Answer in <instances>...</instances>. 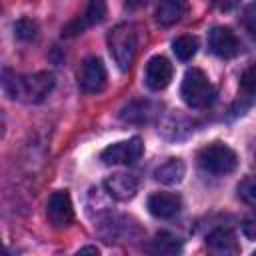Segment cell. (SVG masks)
<instances>
[{"mask_svg": "<svg viewBox=\"0 0 256 256\" xmlns=\"http://www.w3.org/2000/svg\"><path fill=\"white\" fill-rule=\"evenodd\" d=\"M4 90L10 98H22L26 102H42L54 88V76L50 72H36L28 76H16L4 72Z\"/></svg>", "mask_w": 256, "mask_h": 256, "instance_id": "cell-1", "label": "cell"}, {"mask_svg": "<svg viewBox=\"0 0 256 256\" xmlns=\"http://www.w3.org/2000/svg\"><path fill=\"white\" fill-rule=\"evenodd\" d=\"M180 96L190 108H208L214 102L216 90L200 68H190L184 74Z\"/></svg>", "mask_w": 256, "mask_h": 256, "instance_id": "cell-2", "label": "cell"}, {"mask_svg": "<svg viewBox=\"0 0 256 256\" xmlns=\"http://www.w3.org/2000/svg\"><path fill=\"white\" fill-rule=\"evenodd\" d=\"M136 48H138V38H136V28L132 24H118L110 30L108 50L122 72H126L132 66Z\"/></svg>", "mask_w": 256, "mask_h": 256, "instance_id": "cell-3", "label": "cell"}, {"mask_svg": "<svg viewBox=\"0 0 256 256\" xmlns=\"http://www.w3.org/2000/svg\"><path fill=\"white\" fill-rule=\"evenodd\" d=\"M198 164L206 172L222 176V174H230L236 170L238 156L230 146H226L222 142H212L198 152Z\"/></svg>", "mask_w": 256, "mask_h": 256, "instance_id": "cell-4", "label": "cell"}, {"mask_svg": "<svg viewBox=\"0 0 256 256\" xmlns=\"http://www.w3.org/2000/svg\"><path fill=\"white\" fill-rule=\"evenodd\" d=\"M144 152V144L138 136L130 138V140H124V142H116V144H110L106 146L102 152H100V160L104 164H134L140 160Z\"/></svg>", "mask_w": 256, "mask_h": 256, "instance_id": "cell-5", "label": "cell"}, {"mask_svg": "<svg viewBox=\"0 0 256 256\" xmlns=\"http://www.w3.org/2000/svg\"><path fill=\"white\" fill-rule=\"evenodd\" d=\"M106 80H108L106 66L100 58L92 56V58H86L82 62L80 72H78V84L86 94L102 92L106 88Z\"/></svg>", "mask_w": 256, "mask_h": 256, "instance_id": "cell-6", "label": "cell"}, {"mask_svg": "<svg viewBox=\"0 0 256 256\" xmlns=\"http://www.w3.org/2000/svg\"><path fill=\"white\" fill-rule=\"evenodd\" d=\"M208 48L218 58H234L240 52V40L228 26H214L208 32Z\"/></svg>", "mask_w": 256, "mask_h": 256, "instance_id": "cell-7", "label": "cell"}, {"mask_svg": "<svg viewBox=\"0 0 256 256\" xmlns=\"http://www.w3.org/2000/svg\"><path fill=\"white\" fill-rule=\"evenodd\" d=\"M46 216H48V222L56 228H64V226L72 224L74 208H72L70 194L66 190H58L50 196L48 206H46Z\"/></svg>", "mask_w": 256, "mask_h": 256, "instance_id": "cell-8", "label": "cell"}, {"mask_svg": "<svg viewBox=\"0 0 256 256\" xmlns=\"http://www.w3.org/2000/svg\"><path fill=\"white\" fill-rule=\"evenodd\" d=\"M104 16H106V4L100 2V0H94V2H90V4L86 6V10H84L82 16L74 18L72 22H68V24L62 28V36H66V38L78 36V34H82L84 30H88L90 26L102 22Z\"/></svg>", "mask_w": 256, "mask_h": 256, "instance_id": "cell-9", "label": "cell"}, {"mask_svg": "<svg viewBox=\"0 0 256 256\" xmlns=\"http://www.w3.org/2000/svg\"><path fill=\"white\" fill-rule=\"evenodd\" d=\"M172 74H174L172 64L164 56H152L146 62L144 80H146V86L150 90H164L172 82Z\"/></svg>", "mask_w": 256, "mask_h": 256, "instance_id": "cell-10", "label": "cell"}, {"mask_svg": "<svg viewBox=\"0 0 256 256\" xmlns=\"http://www.w3.org/2000/svg\"><path fill=\"white\" fill-rule=\"evenodd\" d=\"M182 208V198L174 192H156L148 198V212L156 218H174Z\"/></svg>", "mask_w": 256, "mask_h": 256, "instance_id": "cell-11", "label": "cell"}, {"mask_svg": "<svg viewBox=\"0 0 256 256\" xmlns=\"http://www.w3.org/2000/svg\"><path fill=\"white\" fill-rule=\"evenodd\" d=\"M206 246L212 252V256H238L240 246L232 230L228 228H218L206 238Z\"/></svg>", "mask_w": 256, "mask_h": 256, "instance_id": "cell-12", "label": "cell"}, {"mask_svg": "<svg viewBox=\"0 0 256 256\" xmlns=\"http://www.w3.org/2000/svg\"><path fill=\"white\" fill-rule=\"evenodd\" d=\"M104 188H106V192H108L112 198L124 202V200H130V198L136 196V192H138V182H136L134 176L118 172V174H112V176H108V178L104 180Z\"/></svg>", "mask_w": 256, "mask_h": 256, "instance_id": "cell-13", "label": "cell"}, {"mask_svg": "<svg viewBox=\"0 0 256 256\" xmlns=\"http://www.w3.org/2000/svg\"><path fill=\"white\" fill-rule=\"evenodd\" d=\"M186 174V166L180 158H170L154 170V178L162 184H178Z\"/></svg>", "mask_w": 256, "mask_h": 256, "instance_id": "cell-14", "label": "cell"}, {"mask_svg": "<svg viewBox=\"0 0 256 256\" xmlns=\"http://www.w3.org/2000/svg\"><path fill=\"white\" fill-rule=\"evenodd\" d=\"M184 10H186V6L182 2H178V0H164V2H160L156 6L154 16H156V22L158 24L172 26V24H176L184 16Z\"/></svg>", "mask_w": 256, "mask_h": 256, "instance_id": "cell-15", "label": "cell"}, {"mask_svg": "<svg viewBox=\"0 0 256 256\" xmlns=\"http://www.w3.org/2000/svg\"><path fill=\"white\" fill-rule=\"evenodd\" d=\"M152 256H180V242L172 234L160 232L150 246Z\"/></svg>", "mask_w": 256, "mask_h": 256, "instance_id": "cell-16", "label": "cell"}, {"mask_svg": "<svg viewBox=\"0 0 256 256\" xmlns=\"http://www.w3.org/2000/svg\"><path fill=\"white\" fill-rule=\"evenodd\" d=\"M172 50H174L176 58L190 60L196 54V50H198V38L192 36V34H182V36L172 40Z\"/></svg>", "mask_w": 256, "mask_h": 256, "instance_id": "cell-17", "label": "cell"}, {"mask_svg": "<svg viewBox=\"0 0 256 256\" xmlns=\"http://www.w3.org/2000/svg\"><path fill=\"white\" fill-rule=\"evenodd\" d=\"M240 94L246 100L256 98V62H252L240 76Z\"/></svg>", "mask_w": 256, "mask_h": 256, "instance_id": "cell-18", "label": "cell"}, {"mask_svg": "<svg viewBox=\"0 0 256 256\" xmlns=\"http://www.w3.org/2000/svg\"><path fill=\"white\" fill-rule=\"evenodd\" d=\"M36 32H38V26L30 18H20V20L14 22V36L22 42H28V40L36 38Z\"/></svg>", "mask_w": 256, "mask_h": 256, "instance_id": "cell-19", "label": "cell"}, {"mask_svg": "<svg viewBox=\"0 0 256 256\" xmlns=\"http://www.w3.org/2000/svg\"><path fill=\"white\" fill-rule=\"evenodd\" d=\"M238 194H240V198L244 202L256 204V176H246L238 184Z\"/></svg>", "mask_w": 256, "mask_h": 256, "instance_id": "cell-20", "label": "cell"}, {"mask_svg": "<svg viewBox=\"0 0 256 256\" xmlns=\"http://www.w3.org/2000/svg\"><path fill=\"white\" fill-rule=\"evenodd\" d=\"M244 24H246V28L256 36V2L246 8V12H244Z\"/></svg>", "mask_w": 256, "mask_h": 256, "instance_id": "cell-21", "label": "cell"}, {"mask_svg": "<svg viewBox=\"0 0 256 256\" xmlns=\"http://www.w3.org/2000/svg\"><path fill=\"white\" fill-rule=\"evenodd\" d=\"M242 230H244V234H246L248 238L256 240V210L246 216V220H244V224H242Z\"/></svg>", "mask_w": 256, "mask_h": 256, "instance_id": "cell-22", "label": "cell"}, {"mask_svg": "<svg viewBox=\"0 0 256 256\" xmlns=\"http://www.w3.org/2000/svg\"><path fill=\"white\" fill-rule=\"evenodd\" d=\"M76 256H100V252H98L96 246H84L76 252Z\"/></svg>", "mask_w": 256, "mask_h": 256, "instance_id": "cell-23", "label": "cell"}, {"mask_svg": "<svg viewBox=\"0 0 256 256\" xmlns=\"http://www.w3.org/2000/svg\"><path fill=\"white\" fill-rule=\"evenodd\" d=\"M252 256H256V252H254V254H252Z\"/></svg>", "mask_w": 256, "mask_h": 256, "instance_id": "cell-24", "label": "cell"}]
</instances>
